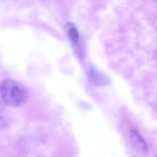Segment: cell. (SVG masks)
Returning <instances> with one entry per match:
<instances>
[{"instance_id":"6da1fadb","label":"cell","mask_w":157,"mask_h":157,"mask_svg":"<svg viewBox=\"0 0 157 157\" xmlns=\"http://www.w3.org/2000/svg\"><path fill=\"white\" fill-rule=\"evenodd\" d=\"M0 96L6 105L21 107L27 103L29 93L26 86L22 83L14 80L7 79L1 83Z\"/></svg>"},{"instance_id":"7a4b0ae2","label":"cell","mask_w":157,"mask_h":157,"mask_svg":"<svg viewBox=\"0 0 157 157\" xmlns=\"http://www.w3.org/2000/svg\"><path fill=\"white\" fill-rule=\"evenodd\" d=\"M129 138L131 144L138 152L142 154L147 152L148 147L146 141L135 128L130 129Z\"/></svg>"},{"instance_id":"3957f363","label":"cell","mask_w":157,"mask_h":157,"mask_svg":"<svg viewBox=\"0 0 157 157\" xmlns=\"http://www.w3.org/2000/svg\"><path fill=\"white\" fill-rule=\"evenodd\" d=\"M65 30L72 44L76 46L79 41V34L77 28L72 23L68 22L65 25Z\"/></svg>"},{"instance_id":"277c9868","label":"cell","mask_w":157,"mask_h":157,"mask_svg":"<svg viewBox=\"0 0 157 157\" xmlns=\"http://www.w3.org/2000/svg\"><path fill=\"white\" fill-rule=\"evenodd\" d=\"M10 117L6 107L0 102V130L8 127L10 124Z\"/></svg>"},{"instance_id":"5b68a950","label":"cell","mask_w":157,"mask_h":157,"mask_svg":"<svg viewBox=\"0 0 157 157\" xmlns=\"http://www.w3.org/2000/svg\"><path fill=\"white\" fill-rule=\"evenodd\" d=\"M90 77L91 81L95 85H105L108 82L104 76L93 67L90 68Z\"/></svg>"}]
</instances>
